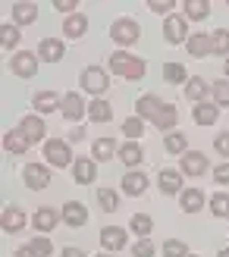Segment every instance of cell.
<instances>
[{"instance_id": "1", "label": "cell", "mask_w": 229, "mask_h": 257, "mask_svg": "<svg viewBox=\"0 0 229 257\" xmlns=\"http://www.w3.org/2000/svg\"><path fill=\"white\" fill-rule=\"evenodd\" d=\"M110 72H117V75H123V79H132V82H138V79H145V72H148V63L142 60V57H132V54H123V50H117V54L110 57Z\"/></svg>"}, {"instance_id": "2", "label": "cell", "mask_w": 229, "mask_h": 257, "mask_svg": "<svg viewBox=\"0 0 229 257\" xmlns=\"http://www.w3.org/2000/svg\"><path fill=\"white\" fill-rule=\"evenodd\" d=\"M79 85L85 88L88 94H94V97H100L110 88V79H107V69H100V66H88V69H82V75H79Z\"/></svg>"}, {"instance_id": "3", "label": "cell", "mask_w": 229, "mask_h": 257, "mask_svg": "<svg viewBox=\"0 0 229 257\" xmlns=\"http://www.w3.org/2000/svg\"><path fill=\"white\" fill-rule=\"evenodd\" d=\"M138 35H142V29H138V22L135 19H117L110 25V38L117 41L120 47H129L138 41Z\"/></svg>"}, {"instance_id": "4", "label": "cell", "mask_w": 229, "mask_h": 257, "mask_svg": "<svg viewBox=\"0 0 229 257\" xmlns=\"http://www.w3.org/2000/svg\"><path fill=\"white\" fill-rule=\"evenodd\" d=\"M44 160L54 163V166H69V160H75V157L69 154V145H66V141L47 138V141H44Z\"/></svg>"}, {"instance_id": "5", "label": "cell", "mask_w": 229, "mask_h": 257, "mask_svg": "<svg viewBox=\"0 0 229 257\" xmlns=\"http://www.w3.org/2000/svg\"><path fill=\"white\" fill-rule=\"evenodd\" d=\"M10 69L19 75V79H32L38 72V54H29V50H19L16 57L10 60Z\"/></svg>"}, {"instance_id": "6", "label": "cell", "mask_w": 229, "mask_h": 257, "mask_svg": "<svg viewBox=\"0 0 229 257\" xmlns=\"http://www.w3.org/2000/svg\"><path fill=\"white\" fill-rule=\"evenodd\" d=\"M22 179H25V185L29 188H47L50 185V170L44 163H25V170H22Z\"/></svg>"}, {"instance_id": "7", "label": "cell", "mask_w": 229, "mask_h": 257, "mask_svg": "<svg viewBox=\"0 0 229 257\" xmlns=\"http://www.w3.org/2000/svg\"><path fill=\"white\" fill-rule=\"evenodd\" d=\"M60 113H63V119H66V122H79L88 113V107H85V100L75 91H69L66 97H63V104H60Z\"/></svg>"}, {"instance_id": "8", "label": "cell", "mask_w": 229, "mask_h": 257, "mask_svg": "<svg viewBox=\"0 0 229 257\" xmlns=\"http://www.w3.org/2000/svg\"><path fill=\"white\" fill-rule=\"evenodd\" d=\"M163 38H167V44H185L188 41L185 19L182 16H167L163 19Z\"/></svg>"}, {"instance_id": "9", "label": "cell", "mask_w": 229, "mask_h": 257, "mask_svg": "<svg viewBox=\"0 0 229 257\" xmlns=\"http://www.w3.org/2000/svg\"><path fill=\"white\" fill-rule=\"evenodd\" d=\"M72 176H75V182H79V185H94V179H97V166H94V160L75 157V160H72Z\"/></svg>"}, {"instance_id": "10", "label": "cell", "mask_w": 229, "mask_h": 257, "mask_svg": "<svg viewBox=\"0 0 229 257\" xmlns=\"http://www.w3.org/2000/svg\"><path fill=\"white\" fill-rule=\"evenodd\" d=\"M160 110H163V100L154 97V94H142V97L135 100V113H138V119H151V122H154Z\"/></svg>"}, {"instance_id": "11", "label": "cell", "mask_w": 229, "mask_h": 257, "mask_svg": "<svg viewBox=\"0 0 229 257\" xmlns=\"http://www.w3.org/2000/svg\"><path fill=\"white\" fill-rule=\"evenodd\" d=\"M63 54H66V44H63L60 38H41L38 57H41L44 63H57V60H63Z\"/></svg>"}, {"instance_id": "12", "label": "cell", "mask_w": 229, "mask_h": 257, "mask_svg": "<svg viewBox=\"0 0 229 257\" xmlns=\"http://www.w3.org/2000/svg\"><path fill=\"white\" fill-rule=\"evenodd\" d=\"M182 173L185 176H204L207 173V157L201 151H185L182 154Z\"/></svg>"}, {"instance_id": "13", "label": "cell", "mask_w": 229, "mask_h": 257, "mask_svg": "<svg viewBox=\"0 0 229 257\" xmlns=\"http://www.w3.org/2000/svg\"><path fill=\"white\" fill-rule=\"evenodd\" d=\"M100 245L107 251H123L126 248V229L123 226H104L100 229Z\"/></svg>"}, {"instance_id": "14", "label": "cell", "mask_w": 229, "mask_h": 257, "mask_svg": "<svg viewBox=\"0 0 229 257\" xmlns=\"http://www.w3.org/2000/svg\"><path fill=\"white\" fill-rule=\"evenodd\" d=\"M63 223L72 226V229H79L88 223V210H85V204L82 201H69L66 207H63Z\"/></svg>"}, {"instance_id": "15", "label": "cell", "mask_w": 229, "mask_h": 257, "mask_svg": "<svg viewBox=\"0 0 229 257\" xmlns=\"http://www.w3.org/2000/svg\"><path fill=\"white\" fill-rule=\"evenodd\" d=\"M19 132L29 138V145H32V141H44L47 128H44V119H41V116H25V119L19 122Z\"/></svg>"}, {"instance_id": "16", "label": "cell", "mask_w": 229, "mask_h": 257, "mask_svg": "<svg viewBox=\"0 0 229 257\" xmlns=\"http://www.w3.org/2000/svg\"><path fill=\"white\" fill-rule=\"evenodd\" d=\"M157 185H160L163 195H182V173H176V170H160Z\"/></svg>"}, {"instance_id": "17", "label": "cell", "mask_w": 229, "mask_h": 257, "mask_svg": "<svg viewBox=\"0 0 229 257\" xmlns=\"http://www.w3.org/2000/svg\"><path fill=\"white\" fill-rule=\"evenodd\" d=\"M148 185H151V182H148V176H145V173H126V176H123V191H126L129 198L145 195Z\"/></svg>"}, {"instance_id": "18", "label": "cell", "mask_w": 229, "mask_h": 257, "mask_svg": "<svg viewBox=\"0 0 229 257\" xmlns=\"http://www.w3.org/2000/svg\"><path fill=\"white\" fill-rule=\"evenodd\" d=\"M0 226H4V232H22L25 229V213L19 207H4V220H0Z\"/></svg>"}, {"instance_id": "19", "label": "cell", "mask_w": 229, "mask_h": 257, "mask_svg": "<svg viewBox=\"0 0 229 257\" xmlns=\"http://www.w3.org/2000/svg\"><path fill=\"white\" fill-rule=\"evenodd\" d=\"M179 207L185 213H198L201 207H204V191H201V188H185L179 195Z\"/></svg>"}, {"instance_id": "20", "label": "cell", "mask_w": 229, "mask_h": 257, "mask_svg": "<svg viewBox=\"0 0 229 257\" xmlns=\"http://www.w3.org/2000/svg\"><path fill=\"white\" fill-rule=\"evenodd\" d=\"M57 220H60V216H57L54 207H38L35 216H32V226L38 229V232H50V229L57 226Z\"/></svg>"}, {"instance_id": "21", "label": "cell", "mask_w": 229, "mask_h": 257, "mask_svg": "<svg viewBox=\"0 0 229 257\" xmlns=\"http://www.w3.org/2000/svg\"><path fill=\"white\" fill-rule=\"evenodd\" d=\"M4 148L13 154V157H22V154L29 151V138H25L19 128H13V132H7V135H4Z\"/></svg>"}, {"instance_id": "22", "label": "cell", "mask_w": 229, "mask_h": 257, "mask_svg": "<svg viewBox=\"0 0 229 257\" xmlns=\"http://www.w3.org/2000/svg\"><path fill=\"white\" fill-rule=\"evenodd\" d=\"M185 50H188L195 60H198V57H207V54H210V35H201V32H198V35H188Z\"/></svg>"}, {"instance_id": "23", "label": "cell", "mask_w": 229, "mask_h": 257, "mask_svg": "<svg viewBox=\"0 0 229 257\" xmlns=\"http://www.w3.org/2000/svg\"><path fill=\"white\" fill-rule=\"evenodd\" d=\"M192 116H195L198 125H213V122H217V116H220V107L217 104H195Z\"/></svg>"}, {"instance_id": "24", "label": "cell", "mask_w": 229, "mask_h": 257, "mask_svg": "<svg viewBox=\"0 0 229 257\" xmlns=\"http://www.w3.org/2000/svg\"><path fill=\"white\" fill-rule=\"evenodd\" d=\"M13 19H16L19 29L22 25H32L38 19V4H13Z\"/></svg>"}, {"instance_id": "25", "label": "cell", "mask_w": 229, "mask_h": 257, "mask_svg": "<svg viewBox=\"0 0 229 257\" xmlns=\"http://www.w3.org/2000/svg\"><path fill=\"white\" fill-rule=\"evenodd\" d=\"M85 32H88V19L82 16V13H72V16H66V22H63V35L82 38Z\"/></svg>"}, {"instance_id": "26", "label": "cell", "mask_w": 229, "mask_h": 257, "mask_svg": "<svg viewBox=\"0 0 229 257\" xmlns=\"http://www.w3.org/2000/svg\"><path fill=\"white\" fill-rule=\"evenodd\" d=\"M60 104H63V100H60L54 91H38V94H35V100H32V107H35L38 113H50V110H60Z\"/></svg>"}, {"instance_id": "27", "label": "cell", "mask_w": 229, "mask_h": 257, "mask_svg": "<svg viewBox=\"0 0 229 257\" xmlns=\"http://www.w3.org/2000/svg\"><path fill=\"white\" fill-rule=\"evenodd\" d=\"M88 116H91L94 122H110L113 119V107L107 104V100H91V104H88Z\"/></svg>"}, {"instance_id": "28", "label": "cell", "mask_w": 229, "mask_h": 257, "mask_svg": "<svg viewBox=\"0 0 229 257\" xmlns=\"http://www.w3.org/2000/svg\"><path fill=\"white\" fill-rule=\"evenodd\" d=\"M179 122V113H176V107L173 104H163V110L157 113V119H154V125L160 128V132H170V128Z\"/></svg>"}, {"instance_id": "29", "label": "cell", "mask_w": 229, "mask_h": 257, "mask_svg": "<svg viewBox=\"0 0 229 257\" xmlns=\"http://www.w3.org/2000/svg\"><path fill=\"white\" fill-rule=\"evenodd\" d=\"M145 160V151L135 145V141H129V145H123L120 148V163H126V166H138Z\"/></svg>"}, {"instance_id": "30", "label": "cell", "mask_w": 229, "mask_h": 257, "mask_svg": "<svg viewBox=\"0 0 229 257\" xmlns=\"http://www.w3.org/2000/svg\"><path fill=\"white\" fill-rule=\"evenodd\" d=\"M204 94H207V82L204 79H188V85H185V97L192 100V104H204Z\"/></svg>"}, {"instance_id": "31", "label": "cell", "mask_w": 229, "mask_h": 257, "mask_svg": "<svg viewBox=\"0 0 229 257\" xmlns=\"http://www.w3.org/2000/svg\"><path fill=\"white\" fill-rule=\"evenodd\" d=\"M210 54H217V57H229V32H226V29L210 32Z\"/></svg>"}, {"instance_id": "32", "label": "cell", "mask_w": 229, "mask_h": 257, "mask_svg": "<svg viewBox=\"0 0 229 257\" xmlns=\"http://www.w3.org/2000/svg\"><path fill=\"white\" fill-rule=\"evenodd\" d=\"M97 204L104 213H113V210H120V195L113 188H97Z\"/></svg>"}, {"instance_id": "33", "label": "cell", "mask_w": 229, "mask_h": 257, "mask_svg": "<svg viewBox=\"0 0 229 257\" xmlns=\"http://www.w3.org/2000/svg\"><path fill=\"white\" fill-rule=\"evenodd\" d=\"M113 154H117V138L104 135V138L94 141V160H110Z\"/></svg>"}, {"instance_id": "34", "label": "cell", "mask_w": 229, "mask_h": 257, "mask_svg": "<svg viewBox=\"0 0 229 257\" xmlns=\"http://www.w3.org/2000/svg\"><path fill=\"white\" fill-rule=\"evenodd\" d=\"M182 7H185V16H188V19H195V22H198V19H204L207 13H210V4H207V0H185Z\"/></svg>"}, {"instance_id": "35", "label": "cell", "mask_w": 229, "mask_h": 257, "mask_svg": "<svg viewBox=\"0 0 229 257\" xmlns=\"http://www.w3.org/2000/svg\"><path fill=\"white\" fill-rule=\"evenodd\" d=\"M129 226H132V232H135V235H142V238H148V235H151V229H154V220H151L148 213H135Z\"/></svg>"}, {"instance_id": "36", "label": "cell", "mask_w": 229, "mask_h": 257, "mask_svg": "<svg viewBox=\"0 0 229 257\" xmlns=\"http://www.w3.org/2000/svg\"><path fill=\"white\" fill-rule=\"evenodd\" d=\"M163 148H167V154H185L188 151V141L179 132H170L167 138H163Z\"/></svg>"}, {"instance_id": "37", "label": "cell", "mask_w": 229, "mask_h": 257, "mask_svg": "<svg viewBox=\"0 0 229 257\" xmlns=\"http://www.w3.org/2000/svg\"><path fill=\"white\" fill-rule=\"evenodd\" d=\"M210 94H213V104L217 107H229V79H220L210 85Z\"/></svg>"}, {"instance_id": "38", "label": "cell", "mask_w": 229, "mask_h": 257, "mask_svg": "<svg viewBox=\"0 0 229 257\" xmlns=\"http://www.w3.org/2000/svg\"><path fill=\"white\" fill-rule=\"evenodd\" d=\"M210 213L217 216V220L229 216V195H226V191H217V195L210 198Z\"/></svg>"}, {"instance_id": "39", "label": "cell", "mask_w": 229, "mask_h": 257, "mask_svg": "<svg viewBox=\"0 0 229 257\" xmlns=\"http://www.w3.org/2000/svg\"><path fill=\"white\" fill-rule=\"evenodd\" d=\"M163 79H167L170 85H182L185 82V69L179 66V63H167V66H163Z\"/></svg>"}, {"instance_id": "40", "label": "cell", "mask_w": 229, "mask_h": 257, "mask_svg": "<svg viewBox=\"0 0 229 257\" xmlns=\"http://www.w3.org/2000/svg\"><path fill=\"white\" fill-rule=\"evenodd\" d=\"M163 257H188L185 241H179V238H167V245H163Z\"/></svg>"}, {"instance_id": "41", "label": "cell", "mask_w": 229, "mask_h": 257, "mask_svg": "<svg viewBox=\"0 0 229 257\" xmlns=\"http://www.w3.org/2000/svg\"><path fill=\"white\" fill-rule=\"evenodd\" d=\"M123 135H129V138L135 141L138 135H145V122L138 119V116H129V119L123 122Z\"/></svg>"}, {"instance_id": "42", "label": "cell", "mask_w": 229, "mask_h": 257, "mask_svg": "<svg viewBox=\"0 0 229 257\" xmlns=\"http://www.w3.org/2000/svg\"><path fill=\"white\" fill-rule=\"evenodd\" d=\"M19 25H4L0 29V41H4V47H16L19 44Z\"/></svg>"}, {"instance_id": "43", "label": "cell", "mask_w": 229, "mask_h": 257, "mask_svg": "<svg viewBox=\"0 0 229 257\" xmlns=\"http://www.w3.org/2000/svg\"><path fill=\"white\" fill-rule=\"evenodd\" d=\"M132 257H154V245H151V238H138L132 245Z\"/></svg>"}, {"instance_id": "44", "label": "cell", "mask_w": 229, "mask_h": 257, "mask_svg": "<svg viewBox=\"0 0 229 257\" xmlns=\"http://www.w3.org/2000/svg\"><path fill=\"white\" fill-rule=\"evenodd\" d=\"M32 248L38 251V257H50V251H54V245H50V238H32Z\"/></svg>"}, {"instance_id": "45", "label": "cell", "mask_w": 229, "mask_h": 257, "mask_svg": "<svg viewBox=\"0 0 229 257\" xmlns=\"http://www.w3.org/2000/svg\"><path fill=\"white\" fill-rule=\"evenodd\" d=\"M148 10H154V13H167V16H173V0H148Z\"/></svg>"}, {"instance_id": "46", "label": "cell", "mask_w": 229, "mask_h": 257, "mask_svg": "<svg viewBox=\"0 0 229 257\" xmlns=\"http://www.w3.org/2000/svg\"><path fill=\"white\" fill-rule=\"evenodd\" d=\"M213 148H217L220 157H229V132H223V135L213 138Z\"/></svg>"}, {"instance_id": "47", "label": "cell", "mask_w": 229, "mask_h": 257, "mask_svg": "<svg viewBox=\"0 0 229 257\" xmlns=\"http://www.w3.org/2000/svg\"><path fill=\"white\" fill-rule=\"evenodd\" d=\"M213 182H217V185H229V163H220L217 170H213Z\"/></svg>"}, {"instance_id": "48", "label": "cell", "mask_w": 229, "mask_h": 257, "mask_svg": "<svg viewBox=\"0 0 229 257\" xmlns=\"http://www.w3.org/2000/svg\"><path fill=\"white\" fill-rule=\"evenodd\" d=\"M54 7H57V10H63V13H69V16H72V10H75V0H54Z\"/></svg>"}, {"instance_id": "49", "label": "cell", "mask_w": 229, "mask_h": 257, "mask_svg": "<svg viewBox=\"0 0 229 257\" xmlns=\"http://www.w3.org/2000/svg\"><path fill=\"white\" fill-rule=\"evenodd\" d=\"M16 257H38V251H35L32 245H25V248H19V251H16Z\"/></svg>"}, {"instance_id": "50", "label": "cell", "mask_w": 229, "mask_h": 257, "mask_svg": "<svg viewBox=\"0 0 229 257\" xmlns=\"http://www.w3.org/2000/svg\"><path fill=\"white\" fill-rule=\"evenodd\" d=\"M63 257H85V251L82 248H66V251H63Z\"/></svg>"}, {"instance_id": "51", "label": "cell", "mask_w": 229, "mask_h": 257, "mask_svg": "<svg viewBox=\"0 0 229 257\" xmlns=\"http://www.w3.org/2000/svg\"><path fill=\"white\" fill-rule=\"evenodd\" d=\"M85 138V128H72L69 132V141H82Z\"/></svg>"}, {"instance_id": "52", "label": "cell", "mask_w": 229, "mask_h": 257, "mask_svg": "<svg viewBox=\"0 0 229 257\" xmlns=\"http://www.w3.org/2000/svg\"><path fill=\"white\" fill-rule=\"evenodd\" d=\"M217 257H229V248H223V251H217Z\"/></svg>"}, {"instance_id": "53", "label": "cell", "mask_w": 229, "mask_h": 257, "mask_svg": "<svg viewBox=\"0 0 229 257\" xmlns=\"http://www.w3.org/2000/svg\"><path fill=\"white\" fill-rule=\"evenodd\" d=\"M226 79H229V57H226Z\"/></svg>"}, {"instance_id": "54", "label": "cell", "mask_w": 229, "mask_h": 257, "mask_svg": "<svg viewBox=\"0 0 229 257\" xmlns=\"http://www.w3.org/2000/svg\"><path fill=\"white\" fill-rule=\"evenodd\" d=\"M94 257H110V254H94Z\"/></svg>"}, {"instance_id": "55", "label": "cell", "mask_w": 229, "mask_h": 257, "mask_svg": "<svg viewBox=\"0 0 229 257\" xmlns=\"http://www.w3.org/2000/svg\"><path fill=\"white\" fill-rule=\"evenodd\" d=\"M188 257H198V254H188Z\"/></svg>"}]
</instances>
